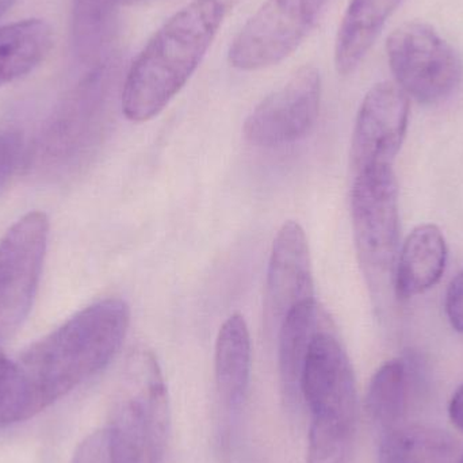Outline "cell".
<instances>
[{
    "instance_id": "1",
    "label": "cell",
    "mask_w": 463,
    "mask_h": 463,
    "mask_svg": "<svg viewBox=\"0 0 463 463\" xmlns=\"http://www.w3.org/2000/svg\"><path fill=\"white\" fill-rule=\"evenodd\" d=\"M129 324V305L121 298H106L32 345L15 361L27 418L105 369L121 348Z\"/></svg>"
},
{
    "instance_id": "2",
    "label": "cell",
    "mask_w": 463,
    "mask_h": 463,
    "mask_svg": "<svg viewBox=\"0 0 463 463\" xmlns=\"http://www.w3.org/2000/svg\"><path fill=\"white\" fill-rule=\"evenodd\" d=\"M225 13L222 0H193L155 32L125 80L122 111L129 121H149L167 108L200 67Z\"/></svg>"
},
{
    "instance_id": "3",
    "label": "cell",
    "mask_w": 463,
    "mask_h": 463,
    "mask_svg": "<svg viewBox=\"0 0 463 463\" xmlns=\"http://www.w3.org/2000/svg\"><path fill=\"white\" fill-rule=\"evenodd\" d=\"M301 400L310 412L307 463H350L358 416L355 374L332 323L313 340Z\"/></svg>"
},
{
    "instance_id": "4",
    "label": "cell",
    "mask_w": 463,
    "mask_h": 463,
    "mask_svg": "<svg viewBox=\"0 0 463 463\" xmlns=\"http://www.w3.org/2000/svg\"><path fill=\"white\" fill-rule=\"evenodd\" d=\"M171 410L159 362L146 348L130 355L108 429L111 463H165Z\"/></svg>"
},
{
    "instance_id": "5",
    "label": "cell",
    "mask_w": 463,
    "mask_h": 463,
    "mask_svg": "<svg viewBox=\"0 0 463 463\" xmlns=\"http://www.w3.org/2000/svg\"><path fill=\"white\" fill-rule=\"evenodd\" d=\"M351 222L362 271L375 296L394 291L400 250L399 186L393 167L354 176Z\"/></svg>"
},
{
    "instance_id": "6",
    "label": "cell",
    "mask_w": 463,
    "mask_h": 463,
    "mask_svg": "<svg viewBox=\"0 0 463 463\" xmlns=\"http://www.w3.org/2000/svg\"><path fill=\"white\" fill-rule=\"evenodd\" d=\"M386 54L397 86L416 102H442L461 84V57L424 22H405L394 29L386 41Z\"/></svg>"
},
{
    "instance_id": "7",
    "label": "cell",
    "mask_w": 463,
    "mask_h": 463,
    "mask_svg": "<svg viewBox=\"0 0 463 463\" xmlns=\"http://www.w3.org/2000/svg\"><path fill=\"white\" fill-rule=\"evenodd\" d=\"M329 2L266 0L232 41V67L259 71L279 64L307 40Z\"/></svg>"
},
{
    "instance_id": "8",
    "label": "cell",
    "mask_w": 463,
    "mask_h": 463,
    "mask_svg": "<svg viewBox=\"0 0 463 463\" xmlns=\"http://www.w3.org/2000/svg\"><path fill=\"white\" fill-rule=\"evenodd\" d=\"M48 236V217L33 212L0 242V342L19 328L32 309Z\"/></svg>"
},
{
    "instance_id": "9",
    "label": "cell",
    "mask_w": 463,
    "mask_h": 463,
    "mask_svg": "<svg viewBox=\"0 0 463 463\" xmlns=\"http://www.w3.org/2000/svg\"><path fill=\"white\" fill-rule=\"evenodd\" d=\"M321 92L320 71L313 65L299 68L250 111L245 138L253 146L272 148L307 137L320 113Z\"/></svg>"
},
{
    "instance_id": "10",
    "label": "cell",
    "mask_w": 463,
    "mask_h": 463,
    "mask_svg": "<svg viewBox=\"0 0 463 463\" xmlns=\"http://www.w3.org/2000/svg\"><path fill=\"white\" fill-rule=\"evenodd\" d=\"M408 95L392 81L375 84L364 95L351 138L353 175L393 167L410 125Z\"/></svg>"
},
{
    "instance_id": "11",
    "label": "cell",
    "mask_w": 463,
    "mask_h": 463,
    "mask_svg": "<svg viewBox=\"0 0 463 463\" xmlns=\"http://www.w3.org/2000/svg\"><path fill=\"white\" fill-rule=\"evenodd\" d=\"M315 299L312 260L304 228L296 222L280 227L272 242L267 269L264 317L269 328H279L286 316Z\"/></svg>"
},
{
    "instance_id": "12",
    "label": "cell",
    "mask_w": 463,
    "mask_h": 463,
    "mask_svg": "<svg viewBox=\"0 0 463 463\" xmlns=\"http://www.w3.org/2000/svg\"><path fill=\"white\" fill-rule=\"evenodd\" d=\"M331 318L316 299L294 307L278 328V367L283 399L288 405L301 402V377L305 361L318 332Z\"/></svg>"
},
{
    "instance_id": "13",
    "label": "cell",
    "mask_w": 463,
    "mask_h": 463,
    "mask_svg": "<svg viewBox=\"0 0 463 463\" xmlns=\"http://www.w3.org/2000/svg\"><path fill=\"white\" fill-rule=\"evenodd\" d=\"M449 250L442 231L434 224L416 227L402 242L394 271L397 298H413L426 293L445 274Z\"/></svg>"
},
{
    "instance_id": "14",
    "label": "cell",
    "mask_w": 463,
    "mask_h": 463,
    "mask_svg": "<svg viewBox=\"0 0 463 463\" xmlns=\"http://www.w3.org/2000/svg\"><path fill=\"white\" fill-rule=\"evenodd\" d=\"M214 372L220 402L231 413L239 412L247 400L252 372L250 329L241 315L231 316L220 328Z\"/></svg>"
},
{
    "instance_id": "15",
    "label": "cell",
    "mask_w": 463,
    "mask_h": 463,
    "mask_svg": "<svg viewBox=\"0 0 463 463\" xmlns=\"http://www.w3.org/2000/svg\"><path fill=\"white\" fill-rule=\"evenodd\" d=\"M402 0H351L335 43V67L342 76L356 70Z\"/></svg>"
},
{
    "instance_id": "16",
    "label": "cell",
    "mask_w": 463,
    "mask_h": 463,
    "mask_svg": "<svg viewBox=\"0 0 463 463\" xmlns=\"http://www.w3.org/2000/svg\"><path fill=\"white\" fill-rule=\"evenodd\" d=\"M456 440L426 424H400L383 432L380 463H453Z\"/></svg>"
},
{
    "instance_id": "17",
    "label": "cell",
    "mask_w": 463,
    "mask_h": 463,
    "mask_svg": "<svg viewBox=\"0 0 463 463\" xmlns=\"http://www.w3.org/2000/svg\"><path fill=\"white\" fill-rule=\"evenodd\" d=\"M53 45L52 29L40 19L0 27V87L32 72Z\"/></svg>"
},
{
    "instance_id": "18",
    "label": "cell",
    "mask_w": 463,
    "mask_h": 463,
    "mask_svg": "<svg viewBox=\"0 0 463 463\" xmlns=\"http://www.w3.org/2000/svg\"><path fill=\"white\" fill-rule=\"evenodd\" d=\"M408 367L402 359L383 364L367 389L366 410L383 432L402 424L407 412Z\"/></svg>"
},
{
    "instance_id": "19",
    "label": "cell",
    "mask_w": 463,
    "mask_h": 463,
    "mask_svg": "<svg viewBox=\"0 0 463 463\" xmlns=\"http://www.w3.org/2000/svg\"><path fill=\"white\" fill-rule=\"evenodd\" d=\"M117 5V0H75L73 37L79 53L84 57L97 53L108 35Z\"/></svg>"
},
{
    "instance_id": "20",
    "label": "cell",
    "mask_w": 463,
    "mask_h": 463,
    "mask_svg": "<svg viewBox=\"0 0 463 463\" xmlns=\"http://www.w3.org/2000/svg\"><path fill=\"white\" fill-rule=\"evenodd\" d=\"M24 420L26 407L15 361L0 350V430Z\"/></svg>"
},
{
    "instance_id": "21",
    "label": "cell",
    "mask_w": 463,
    "mask_h": 463,
    "mask_svg": "<svg viewBox=\"0 0 463 463\" xmlns=\"http://www.w3.org/2000/svg\"><path fill=\"white\" fill-rule=\"evenodd\" d=\"M24 138L16 130H5L0 133V190L18 167L21 160Z\"/></svg>"
},
{
    "instance_id": "22",
    "label": "cell",
    "mask_w": 463,
    "mask_h": 463,
    "mask_svg": "<svg viewBox=\"0 0 463 463\" xmlns=\"http://www.w3.org/2000/svg\"><path fill=\"white\" fill-rule=\"evenodd\" d=\"M72 463H111L108 430L94 432L84 439Z\"/></svg>"
},
{
    "instance_id": "23",
    "label": "cell",
    "mask_w": 463,
    "mask_h": 463,
    "mask_svg": "<svg viewBox=\"0 0 463 463\" xmlns=\"http://www.w3.org/2000/svg\"><path fill=\"white\" fill-rule=\"evenodd\" d=\"M445 307L453 328L463 334V271L451 280L446 293Z\"/></svg>"
},
{
    "instance_id": "24",
    "label": "cell",
    "mask_w": 463,
    "mask_h": 463,
    "mask_svg": "<svg viewBox=\"0 0 463 463\" xmlns=\"http://www.w3.org/2000/svg\"><path fill=\"white\" fill-rule=\"evenodd\" d=\"M449 416L454 426L463 431V383L457 389L449 404Z\"/></svg>"
},
{
    "instance_id": "25",
    "label": "cell",
    "mask_w": 463,
    "mask_h": 463,
    "mask_svg": "<svg viewBox=\"0 0 463 463\" xmlns=\"http://www.w3.org/2000/svg\"><path fill=\"white\" fill-rule=\"evenodd\" d=\"M15 0H0V18L10 10Z\"/></svg>"
},
{
    "instance_id": "26",
    "label": "cell",
    "mask_w": 463,
    "mask_h": 463,
    "mask_svg": "<svg viewBox=\"0 0 463 463\" xmlns=\"http://www.w3.org/2000/svg\"><path fill=\"white\" fill-rule=\"evenodd\" d=\"M117 2L121 3V5H133V3L143 2V0H117Z\"/></svg>"
},
{
    "instance_id": "27",
    "label": "cell",
    "mask_w": 463,
    "mask_h": 463,
    "mask_svg": "<svg viewBox=\"0 0 463 463\" xmlns=\"http://www.w3.org/2000/svg\"><path fill=\"white\" fill-rule=\"evenodd\" d=\"M458 463H463V454H462V456H461V458H459Z\"/></svg>"
}]
</instances>
